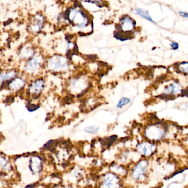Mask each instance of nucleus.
Returning a JSON list of instances; mask_svg holds the SVG:
<instances>
[{
	"instance_id": "obj_1",
	"label": "nucleus",
	"mask_w": 188,
	"mask_h": 188,
	"mask_svg": "<svg viewBox=\"0 0 188 188\" xmlns=\"http://www.w3.org/2000/svg\"><path fill=\"white\" fill-rule=\"evenodd\" d=\"M135 26V22L130 17H125L121 20L120 26L121 30L122 31H116L114 33L115 37L117 39L121 41L127 40L131 39L129 34L134 30Z\"/></svg>"
},
{
	"instance_id": "obj_2",
	"label": "nucleus",
	"mask_w": 188,
	"mask_h": 188,
	"mask_svg": "<svg viewBox=\"0 0 188 188\" xmlns=\"http://www.w3.org/2000/svg\"><path fill=\"white\" fill-rule=\"evenodd\" d=\"M147 167L148 163L146 161H141L133 169L132 177L138 181L143 180L145 177Z\"/></svg>"
},
{
	"instance_id": "obj_3",
	"label": "nucleus",
	"mask_w": 188,
	"mask_h": 188,
	"mask_svg": "<svg viewBox=\"0 0 188 188\" xmlns=\"http://www.w3.org/2000/svg\"><path fill=\"white\" fill-rule=\"evenodd\" d=\"M164 134L162 129L157 126H152L146 130V136L149 139L158 140L161 139Z\"/></svg>"
},
{
	"instance_id": "obj_4",
	"label": "nucleus",
	"mask_w": 188,
	"mask_h": 188,
	"mask_svg": "<svg viewBox=\"0 0 188 188\" xmlns=\"http://www.w3.org/2000/svg\"><path fill=\"white\" fill-rule=\"evenodd\" d=\"M137 148L140 153L145 156H150L155 150V146L151 143L145 142L140 143Z\"/></svg>"
},
{
	"instance_id": "obj_5",
	"label": "nucleus",
	"mask_w": 188,
	"mask_h": 188,
	"mask_svg": "<svg viewBox=\"0 0 188 188\" xmlns=\"http://www.w3.org/2000/svg\"><path fill=\"white\" fill-rule=\"evenodd\" d=\"M105 182L108 188H117L119 185V181L118 178L114 175H109L105 179Z\"/></svg>"
},
{
	"instance_id": "obj_6",
	"label": "nucleus",
	"mask_w": 188,
	"mask_h": 188,
	"mask_svg": "<svg viewBox=\"0 0 188 188\" xmlns=\"http://www.w3.org/2000/svg\"><path fill=\"white\" fill-rule=\"evenodd\" d=\"M181 92V87L179 84L172 83L167 87L165 89L166 94H176Z\"/></svg>"
},
{
	"instance_id": "obj_7",
	"label": "nucleus",
	"mask_w": 188,
	"mask_h": 188,
	"mask_svg": "<svg viewBox=\"0 0 188 188\" xmlns=\"http://www.w3.org/2000/svg\"><path fill=\"white\" fill-rule=\"evenodd\" d=\"M44 87V82L42 80H37L34 83H32L31 85L29 90L30 92H32L34 93H38L43 90Z\"/></svg>"
},
{
	"instance_id": "obj_8",
	"label": "nucleus",
	"mask_w": 188,
	"mask_h": 188,
	"mask_svg": "<svg viewBox=\"0 0 188 188\" xmlns=\"http://www.w3.org/2000/svg\"><path fill=\"white\" fill-rule=\"evenodd\" d=\"M39 61L37 59H33L28 62L26 66V70L28 72H33L38 68Z\"/></svg>"
},
{
	"instance_id": "obj_9",
	"label": "nucleus",
	"mask_w": 188,
	"mask_h": 188,
	"mask_svg": "<svg viewBox=\"0 0 188 188\" xmlns=\"http://www.w3.org/2000/svg\"><path fill=\"white\" fill-rule=\"evenodd\" d=\"M136 13H137V15H140L141 17H143V18L147 19V20H148V21H151V22H152L155 23L154 21L152 20V19L151 18V17L149 15L148 11H145V10H142L140 9V8H137V9L136 10Z\"/></svg>"
},
{
	"instance_id": "obj_10",
	"label": "nucleus",
	"mask_w": 188,
	"mask_h": 188,
	"mask_svg": "<svg viewBox=\"0 0 188 188\" xmlns=\"http://www.w3.org/2000/svg\"><path fill=\"white\" fill-rule=\"evenodd\" d=\"M24 84V82L22 79H16L12 81L10 83V87L14 90H18Z\"/></svg>"
},
{
	"instance_id": "obj_11",
	"label": "nucleus",
	"mask_w": 188,
	"mask_h": 188,
	"mask_svg": "<svg viewBox=\"0 0 188 188\" xmlns=\"http://www.w3.org/2000/svg\"><path fill=\"white\" fill-rule=\"evenodd\" d=\"M50 64H51V66L54 69H59V68H61V65H62L63 66H65V65H66V62H61V59H55L54 60H53L50 61Z\"/></svg>"
},
{
	"instance_id": "obj_12",
	"label": "nucleus",
	"mask_w": 188,
	"mask_h": 188,
	"mask_svg": "<svg viewBox=\"0 0 188 188\" xmlns=\"http://www.w3.org/2000/svg\"><path fill=\"white\" fill-rule=\"evenodd\" d=\"M130 102H131V100L129 98H126V97L121 98L118 103V104L117 105V108H122L124 105H127L128 104H129Z\"/></svg>"
},
{
	"instance_id": "obj_13",
	"label": "nucleus",
	"mask_w": 188,
	"mask_h": 188,
	"mask_svg": "<svg viewBox=\"0 0 188 188\" xmlns=\"http://www.w3.org/2000/svg\"><path fill=\"white\" fill-rule=\"evenodd\" d=\"M15 72L14 71H11L10 72H7V73H6L5 74H4V75H3L2 74H1V79L3 80H8V79H10L14 77L15 76Z\"/></svg>"
},
{
	"instance_id": "obj_14",
	"label": "nucleus",
	"mask_w": 188,
	"mask_h": 188,
	"mask_svg": "<svg viewBox=\"0 0 188 188\" xmlns=\"http://www.w3.org/2000/svg\"><path fill=\"white\" fill-rule=\"evenodd\" d=\"M99 130V128L95 126H90L89 127H87L85 129V131L90 134H95Z\"/></svg>"
},
{
	"instance_id": "obj_15",
	"label": "nucleus",
	"mask_w": 188,
	"mask_h": 188,
	"mask_svg": "<svg viewBox=\"0 0 188 188\" xmlns=\"http://www.w3.org/2000/svg\"><path fill=\"white\" fill-rule=\"evenodd\" d=\"M179 68L181 71L184 72L186 74L188 75V62H182L179 65Z\"/></svg>"
},
{
	"instance_id": "obj_16",
	"label": "nucleus",
	"mask_w": 188,
	"mask_h": 188,
	"mask_svg": "<svg viewBox=\"0 0 188 188\" xmlns=\"http://www.w3.org/2000/svg\"><path fill=\"white\" fill-rule=\"evenodd\" d=\"M39 108V105H35V104H30V105H27L26 108L29 111V112H33Z\"/></svg>"
},
{
	"instance_id": "obj_17",
	"label": "nucleus",
	"mask_w": 188,
	"mask_h": 188,
	"mask_svg": "<svg viewBox=\"0 0 188 188\" xmlns=\"http://www.w3.org/2000/svg\"><path fill=\"white\" fill-rule=\"evenodd\" d=\"M179 45L178 44V43H177L176 42H173L171 44V48L174 50H177L179 48Z\"/></svg>"
},
{
	"instance_id": "obj_18",
	"label": "nucleus",
	"mask_w": 188,
	"mask_h": 188,
	"mask_svg": "<svg viewBox=\"0 0 188 188\" xmlns=\"http://www.w3.org/2000/svg\"><path fill=\"white\" fill-rule=\"evenodd\" d=\"M179 14L181 16L185 18H187L188 19V12H179Z\"/></svg>"
},
{
	"instance_id": "obj_19",
	"label": "nucleus",
	"mask_w": 188,
	"mask_h": 188,
	"mask_svg": "<svg viewBox=\"0 0 188 188\" xmlns=\"http://www.w3.org/2000/svg\"><path fill=\"white\" fill-rule=\"evenodd\" d=\"M35 185H28L26 186V188H34V186Z\"/></svg>"
},
{
	"instance_id": "obj_20",
	"label": "nucleus",
	"mask_w": 188,
	"mask_h": 188,
	"mask_svg": "<svg viewBox=\"0 0 188 188\" xmlns=\"http://www.w3.org/2000/svg\"><path fill=\"white\" fill-rule=\"evenodd\" d=\"M69 38L72 39V38H73V36H72V37H70H70H69ZM66 39L68 40V36H66Z\"/></svg>"
}]
</instances>
